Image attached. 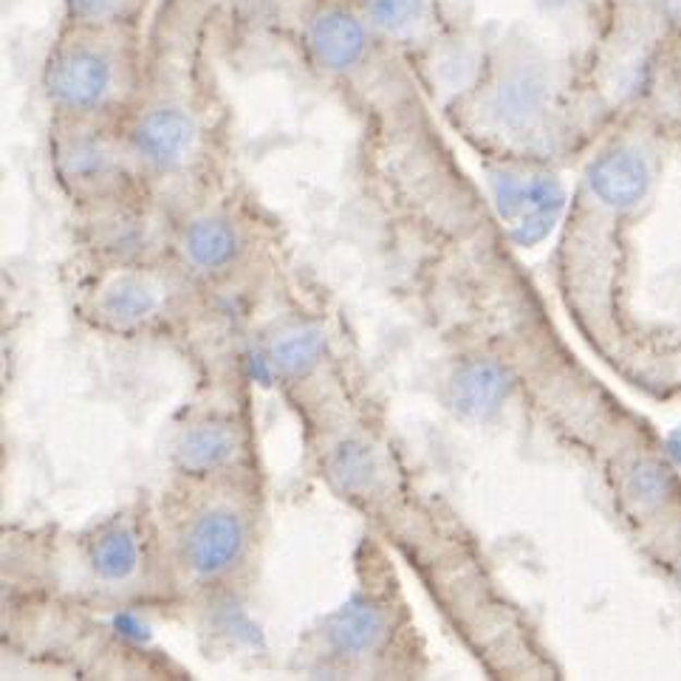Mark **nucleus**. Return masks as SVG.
Wrapping results in <instances>:
<instances>
[{
    "mask_svg": "<svg viewBox=\"0 0 681 681\" xmlns=\"http://www.w3.org/2000/svg\"><path fill=\"white\" fill-rule=\"evenodd\" d=\"M145 63L133 28L69 23L42 65L54 117L125 122L139 97Z\"/></svg>",
    "mask_w": 681,
    "mask_h": 681,
    "instance_id": "7",
    "label": "nucleus"
},
{
    "mask_svg": "<svg viewBox=\"0 0 681 681\" xmlns=\"http://www.w3.org/2000/svg\"><path fill=\"white\" fill-rule=\"evenodd\" d=\"M549 83L537 65H501L466 99L464 125L478 142L521 145L537 136L549 117Z\"/></svg>",
    "mask_w": 681,
    "mask_h": 681,
    "instance_id": "10",
    "label": "nucleus"
},
{
    "mask_svg": "<svg viewBox=\"0 0 681 681\" xmlns=\"http://www.w3.org/2000/svg\"><path fill=\"white\" fill-rule=\"evenodd\" d=\"M588 195L611 209H631L650 187V168L645 156L631 147H613L599 156L585 175Z\"/></svg>",
    "mask_w": 681,
    "mask_h": 681,
    "instance_id": "12",
    "label": "nucleus"
},
{
    "mask_svg": "<svg viewBox=\"0 0 681 681\" xmlns=\"http://www.w3.org/2000/svg\"><path fill=\"white\" fill-rule=\"evenodd\" d=\"M306 49L317 69L331 77H348L368 60L370 32L354 9L335 3L308 21Z\"/></svg>",
    "mask_w": 681,
    "mask_h": 681,
    "instance_id": "11",
    "label": "nucleus"
},
{
    "mask_svg": "<svg viewBox=\"0 0 681 681\" xmlns=\"http://www.w3.org/2000/svg\"><path fill=\"white\" fill-rule=\"evenodd\" d=\"M51 594L90 611L179 608L165 563L156 503H125L57 540L46 557Z\"/></svg>",
    "mask_w": 681,
    "mask_h": 681,
    "instance_id": "4",
    "label": "nucleus"
},
{
    "mask_svg": "<svg viewBox=\"0 0 681 681\" xmlns=\"http://www.w3.org/2000/svg\"><path fill=\"white\" fill-rule=\"evenodd\" d=\"M170 475L181 478L264 481L250 399L212 388L175 418L168 445Z\"/></svg>",
    "mask_w": 681,
    "mask_h": 681,
    "instance_id": "9",
    "label": "nucleus"
},
{
    "mask_svg": "<svg viewBox=\"0 0 681 681\" xmlns=\"http://www.w3.org/2000/svg\"><path fill=\"white\" fill-rule=\"evenodd\" d=\"M365 9H368V21L374 26L385 28L390 35H399L422 17L425 0H368Z\"/></svg>",
    "mask_w": 681,
    "mask_h": 681,
    "instance_id": "15",
    "label": "nucleus"
},
{
    "mask_svg": "<svg viewBox=\"0 0 681 681\" xmlns=\"http://www.w3.org/2000/svg\"><path fill=\"white\" fill-rule=\"evenodd\" d=\"M543 7H563V3H569V0H540Z\"/></svg>",
    "mask_w": 681,
    "mask_h": 681,
    "instance_id": "16",
    "label": "nucleus"
},
{
    "mask_svg": "<svg viewBox=\"0 0 681 681\" xmlns=\"http://www.w3.org/2000/svg\"><path fill=\"white\" fill-rule=\"evenodd\" d=\"M275 227L255 202L216 190L170 216L168 257L195 292L227 294L244 289L269 264Z\"/></svg>",
    "mask_w": 681,
    "mask_h": 681,
    "instance_id": "5",
    "label": "nucleus"
},
{
    "mask_svg": "<svg viewBox=\"0 0 681 681\" xmlns=\"http://www.w3.org/2000/svg\"><path fill=\"white\" fill-rule=\"evenodd\" d=\"M156 514L179 608L235 603L250 592L266 540L264 481L170 475Z\"/></svg>",
    "mask_w": 681,
    "mask_h": 681,
    "instance_id": "2",
    "label": "nucleus"
},
{
    "mask_svg": "<svg viewBox=\"0 0 681 681\" xmlns=\"http://www.w3.org/2000/svg\"><path fill=\"white\" fill-rule=\"evenodd\" d=\"M452 404L461 413L484 416L507 399V370L492 360H470L452 376Z\"/></svg>",
    "mask_w": 681,
    "mask_h": 681,
    "instance_id": "13",
    "label": "nucleus"
},
{
    "mask_svg": "<svg viewBox=\"0 0 681 681\" xmlns=\"http://www.w3.org/2000/svg\"><path fill=\"white\" fill-rule=\"evenodd\" d=\"M202 300L173 260L161 255L90 260L74 292V308L80 320L99 335L150 340L179 331Z\"/></svg>",
    "mask_w": 681,
    "mask_h": 681,
    "instance_id": "6",
    "label": "nucleus"
},
{
    "mask_svg": "<svg viewBox=\"0 0 681 681\" xmlns=\"http://www.w3.org/2000/svg\"><path fill=\"white\" fill-rule=\"evenodd\" d=\"M49 154L57 187L80 218L154 202L133 161L122 122L54 117Z\"/></svg>",
    "mask_w": 681,
    "mask_h": 681,
    "instance_id": "8",
    "label": "nucleus"
},
{
    "mask_svg": "<svg viewBox=\"0 0 681 681\" xmlns=\"http://www.w3.org/2000/svg\"><path fill=\"white\" fill-rule=\"evenodd\" d=\"M306 445L331 492L402 551L464 645L478 659L512 654L518 628L481 549L455 514L418 492L382 422L365 411Z\"/></svg>",
    "mask_w": 681,
    "mask_h": 681,
    "instance_id": "1",
    "label": "nucleus"
},
{
    "mask_svg": "<svg viewBox=\"0 0 681 681\" xmlns=\"http://www.w3.org/2000/svg\"><path fill=\"white\" fill-rule=\"evenodd\" d=\"M145 0H65L69 23L77 26L133 28Z\"/></svg>",
    "mask_w": 681,
    "mask_h": 681,
    "instance_id": "14",
    "label": "nucleus"
},
{
    "mask_svg": "<svg viewBox=\"0 0 681 681\" xmlns=\"http://www.w3.org/2000/svg\"><path fill=\"white\" fill-rule=\"evenodd\" d=\"M425 640L382 540L354 557V592L300 640L297 670L312 679H422Z\"/></svg>",
    "mask_w": 681,
    "mask_h": 681,
    "instance_id": "3",
    "label": "nucleus"
}]
</instances>
